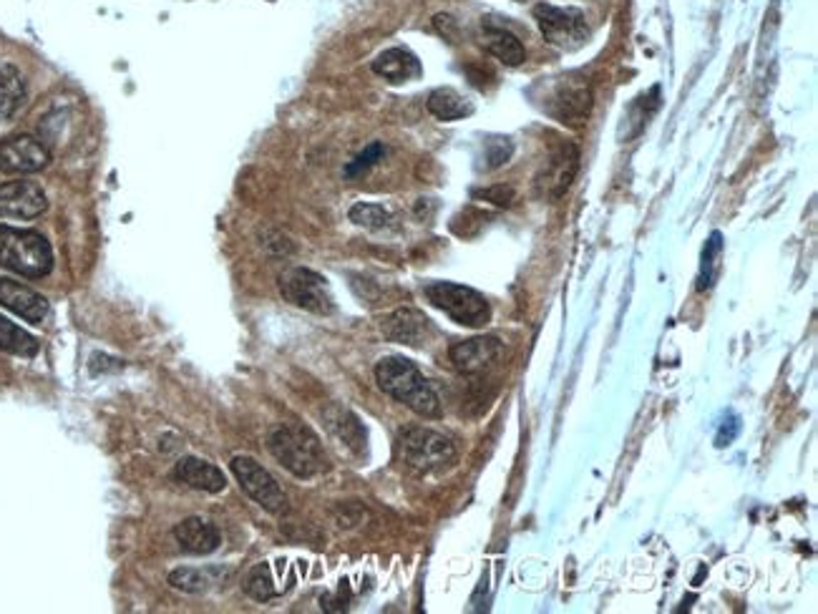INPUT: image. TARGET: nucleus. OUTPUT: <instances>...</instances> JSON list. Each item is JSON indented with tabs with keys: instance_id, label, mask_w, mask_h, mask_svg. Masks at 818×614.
Listing matches in <instances>:
<instances>
[{
	"instance_id": "nucleus-1",
	"label": "nucleus",
	"mask_w": 818,
	"mask_h": 614,
	"mask_svg": "<svg viewBox=\"0 0 818 614\" xmlns=\"http://www.w3.org/2000/svg\"><path fill=\"white\" fill-rule=\"evenodd\" d=\"M376 383L393 401L411 408L423 418H441V398L426 376L411 360L401 356H388L376 366Z\"/></svg>"
},
{
	"instance_id": "nucleus-2",
	"label": "nucleus",
	"mask_w": 818,
	"mask_h": 614,
	"mask_svg": "<svg viewBox=\"0 0 818 614\" xmlns=\"http://www.w3.org/2000/svg\"><path fill=\"white\" fill-rule=\"evenodd\" d=\"M534 91H542L536 96V106L544 111L546 116L560 121L564 126H582L587 124L592 114V86L582 73H562V76L539 79Z\"/></svg>"
},
{
	"instance_id": "nucleus-3",
	"label": "nucleus",
	"mask_w": 818,
	"mask_h": 614,
	"mask_svg": "<svg viewBox=\"0 0 818 614\" xmlns=\"http://www.w3.org/2000/svg\"><path fill=\"white\" fill-rule=\"evenodd\" d=\"M267 449L275 456L285 471H290L295 479H315L318 473L328 469L325 451L308 426H277L267 436Z\"/></svg>"
},
{
	"instance_id": "nucleus-4",
	"label": "nucleus",
	"mask_w": 818,
	"mask_h": 614,
	"mask_svg": "<svg viewBox=\"0 0 818 614\" xmlns=\"http://www.w3.org/2000/svg\"><path fill=\"white\" fill-rule=\"evenodd\" d=\"M0 267L41 280L53 269V249L49 239L33 229L0 227Z\"/></svg>"
},
{
	"instance_id": "nucleus-5",
	"label": "nucleus",
	"mask_w": 818,
	"mask_h": 614,
	"mask_svg": "<svg viewBox=\"0 0 818 614\" xmlns=\"http://www.w3.org/2000/svg\"><path fill=\"white\" fill-rule=\"evenodd\" d=\"M426 300L441 313L449 315L453 323L467 328H483L491 320V305L479 290L459 283H429L423 287Z\"/></svg>"
},
{
	"instance_id": "nucleus-6",
	"label": "nucleus",
	"mask_w": 818,
	"mask_h": 614,
	"mask_svg": "<svg viewBox=\"0 0 818 614\" xmlns=\"http://www.w3.org/2000/svg\"><path fill=\"white\" fill-rule=\"evenodd\" d=\"M401 459L416 473H431L457 459V446L431 428H406L401 433Z\"/></svg>"
},
{
	"instance_id": "nucleus-7",
	"label": "nucleus",
	"mask_w": 818,
	"mask_h": 614,
	"mask_svg": "<svg viewBox=\"0 0 818 614\" xmlns=\"http://www.w3.org/2000/svg\"><path fill=\"white\" fill-rule=\"evenodd\" d=\"M534 21L544 41L562 51H577L590 41L587 18L580 8H560L552 3L534 6Z\"/></svg>"
},
{
	"instance_id": "nucleus-8",
	"label": "nucleus",
	"mask_w": 818,
	"mask_h": 614,
	"mask_svg": "<svg viewBox=\"0 0 818 614\" xmlns=\"http://www.w3.org/2000/svg\"><path fill=\"white\" fill-rule=\"evenodd\" d=\"M280 293L290 305L315 315L336 313V297L328 280L308 267H290L280 275Z\"/></svg>"
},
{
	"instance_id": "nucleus-9",
	"label": "nucleus",
	"mask_w": 818,
	"mask_h": 614,
	"mask_svg": "<svg viewBox=\"0 0 818 614\" xmlns=\"http://www.w3.org/2000/svg\"><path fill=\"white\" fill-rule=\"evenodd\" d=\"M229 469L235 473L239 489L245 491L255 504L269 511V514H283V511H287V497L280 489V483L269 477V471L259 467L255 459H249V456H235Z\"/></svg>"
},
{
	"instance_id": "nucleus-10",
	"label": "nucleus",
	"mask_w": 818,
	"mask_h": 614,
	"mask_svg": "<svg viewBox=\"0 0 818 614\" xmlns=\"http://www.w3.org/2000/svg\"><path fill=\"white\" fill-rule=\"evenodd\" d=\"M580 172V149L574 144L556 146L550 160L544 162L542 172H539L534 190L536 197L542 199H560L562 194L572 187L574 176Z\"/></svg>"
},
{
	"instance_id": "nucleus-11",
	"label": "nucleus",
	"mask_w": 818,
	"mask_h": 614,
	"mask_svg": "<svg viewBox=\"0 0 818 614\" xmlns=\"http://www.w3.org/2000/svg\"><path fill=\"white\" fill-rule=\"evenodd\" d=\"M49 209V197L35 182L0 184V219H35Z\"/></svg>"
},
{
	"instance_id": "nucleus-12",
	"label": "nucleus",
	"mask_w": 818,
	"mask_h": 614,
	"mask_svg": "<svg viewBox=\"0 0 818 614\" xmlns=\"http://www.w3.org/2000/svg\"><path fill=\"white\" fill-rule=\"evenodd\" d=\"M51 154L39 139L13 136L0 144V172L6 174H35L49 166Z\"/></svg>"
},
{
	"instance_id": "nucleus-13",
	"label": "nucleus",
	"mask_w": 818,
	"mask_h": 614,
	"mask_svg": "<svg viewBox=\"0 0 818 614\" xmlns=\"http://www.w3.org/2000/svg\"><path fill=\"white\" fill-rule=\"evenodd\" d=\"M501 350H504V342H501L499 338H491V335H477V338L453 342L449 350V358L459 373L473 376V373H481V370H487L491 362L501 356Z\"/></svg>"
},
{
	"instance_id": "nucleus-14",
	"label": "nucleus",
	"mask_w": 818,
	"mask_h": 614,
	"mask_svg": "<svg viewBox=\"0 0 818 614\" xmlns=\"http://www.w3.org/2000/svg\"><path fill=\"white\" fill-rule=\"evenodd\" d=\"M380 330H384L386 340L390 342H401V346L418 348L431 338L433 325L421 310H413V307H401V310L390 313L388 318L380 323Z\"/></svg>"
},
{
	"instance_id": "nucleus-15",
	"label": "nucleus",
	"mask_w": 818,
	"mask_h": 614,
	"mask_svg": "<svg viewBox=\"0 0 818 614\" xmlns=\"http://www.w3.org/2000/svg\"><path fill=\"white\" fill-rule=\"evenodd\" d=\"M481 45L509 69L522 66V63L526 61V51H524L522 41H519L507 25L491 21V18H483L481 21Z\"/></svg>"
},
{
	"instance_id": "nucleus-16",
	"label": "nucleus",
	"mask_w": 818,
	"mask_h": 614,
	"mask_svg": "<svg viewBox=\"0 0 818 614\" xmlns=\"http://www.w3.org/2000/svg\"><path fill=\"white\" fill-rule=\"evenodd\" d=\"M174 539L180 542L182 552L187 554H212L217 552L222 546V532L215 521L202 519V516H190L184 519L182 524H176L174 529Z\"/></svg>"
},
{
	"instance_id": "nucleus-17",
	"label": "nucleus",
	"mask_w": 818,
	"mask_h": 614,
	"mask_svg": "<svg viewBox=\"0 0 818 614\" xmlns=\"http://www.w3.org/2000/svg\"><path fill=\"white\" fill-rule=\"evenodd\" d=\"M0 305L28 323H41L49 315V300L43 295L8 277H0Z\"/></svg>"
},
{
	"instance_id": "nucleus-18",
	"label": "nucleus",
	"mask_w": 818,
	"mask_h": 614,
	"mask_svg": "<svg viewBox=\"0 0 818 614\" xmlns=\"http://www.w3.org/2000/svg\"><path fill=\"white\" fill-rule=\"evenodd\" d=\"M174 479L182 481L184 487H190L194 491H204V494H219V491H225L227 487L225 473H222L217 467H212V463L207 461L194 459V456L176 463Z\"/></svg>"
},
{
	"instance_id": "nucleus-19",
	"label": "nucleus",
	"mask_w": 818,
	"mask_h": 614,
	"mask_svg": "<svg viewBox=\"0 0 818 614\" xmlns=\"http://www.w3.org/2000/svg\"><path fill=\"white\" fill-rule=\"evenodd\" d=\"M374 71L390 83H408L423 73L421 61L408 49H388L376 55Z\"/></svg>"
},
{
	"instance_id": "nucleus-20",
	"label": "nucleus",
	"mask_w": 818,
	"mask_h": 614,
	"mask_svg": "<svg viewBox=\"0 0 818 614\" xmlns=\"http://www.w3.org/2000/svg\"><path fill=\"white\" fill-rule=\"evenodd\" d=\"M227 572L215 566H182L170 574V584L184 594H204L225 582Z\"/></svg>"
},
{
	"instance_id": "nucleus-21",
	"label": "nucleus",
	"mask_w": 818,
	"mask_h": 614,
	"mask_svg": "<svg viewBox=\"0 0 818 614\" xmlns=\"http://www.w3.org/2000/svg\"><path fill=\"white\" fill-rule=\"evenodd\" d=\"M25 79L11 63H0V116H13L25 104Z\"/></svg>"
},
{
	"instance_id": "nucleus-22",
	"label": "nucleus",
	"mask_w": 818,
	"mask_h": 614,
	"mask_svg": "<svg viewBox=\"0 0 818 614\" xmlns=\"http://www.w3.org/2000/svg\"><path fill=\"white\" fill-rule=\"evenodd\" d=\"M429 106L431 116H436L439 121H459L467 119L473 114V106L467 96H461L457 89H436L433 94L426 101Z\"/></svg>"
},
{
	"instance_id": "nucleus-23",
	"label": "nucleus",
	"mask_w": 818,
	"mask_h": 614,
	"mask_svg": "<svg viewBox=\"0 0 818 614\" xmlns=\"http://www.w3.org/2000/svg\"><path fill=\"white\" fill-rule=\"evenodd\" d=\"M0 350L11 352V356L33 358L35 352H39V340H35L31 332H25L23 328H18L16 323L0 315Z\"/></svg>"
},
{
	"instance_id": "nucleus-24",
	"label": "nucleus",
	"mask_w": 818,
	"mask_h": 614,
	"mask_svg": "<svg viewBox=\"0 0 818 614\" xmlns=\"http://www.w3.org/2000/svg\"><path fill=\"white\" fill-rule=\"evenodd\" d=\"M657 109H659V86H653L647 91V94L637 96L635 101H632L625 119H622V121H625V126H632L630 132L625 134V139H632V136H637L640 132H643V129L647 126L650 116H653Z\"/></svg>"
},
{
	"instance_id": "nucleus-25",
	"label": "nucleus",
	"mask_w": 818,
	"mask_h": 614,
	"mask_svg": "<svg viewBox=\"0 0 818 614\" xmlns=\"http://www.w3.org/2000/svg\"><path fill=\"white\" fill-rule=\"evenodd\" d=\"M720 253H723V235L720 232H713L710 239L705 242L703 247V263H701V277H698V290H710L715 277H718V267H720Z\"/></svg>"
},
{
	"instance_id": "nucleus-26",
	"label": "nucleus",
	"mask_w": 818,
	"mask_h": 614,
	"mask_svg": "<svg viewBox=\"0 0 818 614\" xmlns=\"http://www.w3.org/2000/svg\"><path fill=\"white\" fill-rule=\"evenodd\" d=\"M348 217L352 225H358L362 229H384L390 225V212L384 207V204H374V202L352 204Z\"/></svg>"
},
{
	"instance_id": "nucleus-27",
	"label": "nucleus",
	"mask_w": 818,
	"mask_h": 614,
	"mask_svg": "<svg viewBox=\"0 0 818 614\" xmlns=\"http://www.w3.org/2000/svg\"><path fill=\"white\" fill-rule=\"evenodd\" d=\"M245 592H247V597H253L255 602H269L275 597L277 594L275 576L267 562L257 564L255 570L245 576Z\"/></svg>"
},
{
	"instance_id": "nucleus-28",
	"label": "nucleus",
	"mask_w": 818,
	"mask_h": 614,
	"mask_svg": "<svg viewBox=\"0 0 818 614\" xmlns=\"http://www.w3.org/2000/svg\"><path fill=\"white\" fill-rule=\"evenodd\" d=\"M511 154H514V142L509 136H491L487 144H483V160H487V170H499L504 166Z\"/></svg>"
},
{
	"instance_id": "nucleus-29",
	"label": "nucleus",
	"mask_w": 818,
	"mask_h": 614,
	"mask_svg": "<svg viewBox=\"0 0 818 614\" xmlns=\"http://www.w3.org/2000/svg\"><path fill=\"white\" fill-rule=\"evenodd\" d=\"M384 154H386V146L380 144V142L366 146V149H362V152L356 156V160H352V162L346 166V176H360L362 172H368L370 166H376V164L380 162V156H384Z\"/></svg>"
},
{
	"instance_id": "nucleus-30",
	"label": "nucleus",
	"mask_w": 818,
	"mask_h": 614,
	"mask_svg": "<svg viewBox=\"0 0 818 614\" xmlns=\"http://www.w3.org/2000/svg\"><path fill=\"white\" fill-rule=\"evenodd\" d=\"M473 197L497 204V207H514L517 190L511 187V184H494V187L477 190V192H473Z\"/></svg>"
},
{
	"instance_id": "nucleus-31",
	"label": "nucleus",
	"mask_w": 818,
	"mask_h": 614,
	"mask_svg": "<svg viewBox=\"0 0 818 614\" xmlns=\"http://www.w3.org/2000/svg\"><path fill=\"white\" fill-rule=\"evenodd\" d=\"M738 433H740V418L736 413H728V418L720 423L718 433H715V446H718V449H725V446H730L738 439Z\"/></svg>"
},
{
	"instance_id": "nucleus-32",
	"label": "nucleus",
	"mask_w": 818,
	"mask_h": 614,
	"mask_svg": "<svg viewBox=\"0 0 818 614\" xmlns=\"http://www.w3.org/2000/svg\"><path fill=\"white\" fill-rule=\"evenodd\" d=\"M517 3H524V0H517Z\"/></svg>"
}]
</instances>
